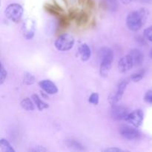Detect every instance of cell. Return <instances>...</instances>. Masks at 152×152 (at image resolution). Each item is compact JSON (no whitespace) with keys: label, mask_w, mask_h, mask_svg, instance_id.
<instances>
[{"label":"cell","mask_w":152,"mask_h":152,"mask_svg":"<svg viewBox=\"0 0 152 152\" xmlns=\"http://www.w3.org/2000/svg\"><path fill=\"white\" fill-rule=\"evenodd\" d=\"M99 94L97 93H93L88 98V102L93 105H97L99 103Z\"/></svg>","instance_id":"cell-24"},{"label":"cell","mask_w":152,"mask_h":152,"mask_svg":"<svg viewBox=\"0 0 152 152\" xmlns=\"http://www.w3.org/2000/svg\"><path fill=\"white\" fill-rule=\"evenodd\" d=\"M134 1H135V0H121L122 2L125 4H130V3L133 2Z\"/></svg>","instance_id":"cell-31"},{"label":"cell","mask_w":152,"mask_h":152,"mask_svg":"<svg viewBox=\"0 0 152 152\" xmlns=\"http://www.w3.org/2000/svg\"><path fill=\"white\" fill-rule=\"evenodd\" d=\"M130 80L131 79H123L117 83L115 90L112 93L110 94V95L108 96V102L111 104V106L117 105L119 102L121 100L123 94H124Z\"/></svg>","instance_id":"cell-2"},{"label":"cell","mask_w":152,"mask_h":152,"mask_svg":"<svg viewBox=\"0 0 152 152\" xmlns=\"http://www.w3.org/2000/svg\"><path fill=\"white\" fill-rule=\"evenodd\" d=\"M45 9L47 11H48L49 13H51V14H53L54 16H56L59 17L62 13V10H61L60 8H59L58 7H56V6L51 5V4H46L45 5Z\"/></svg>","instance_id":"cell-19"},{"label":"cell","mask_w":152,"mask_h":152,"mask_svg":"<svg viewBox=\"0 0 152 152\" xmlns=\"http://www.w3.org/2000/svg\"><path fill=\"white\" fill-rule=\"evenodd\" d=\"M76 21H77V23L79 25H85L88 22V16L86 13L85 12H81L80 13H77V17H76Z\"/></svg>","instance_id":"cell-18"},{"label":"cell","mask_w":152,"mask_h":152,"mask_svg":"<svg viewBox=\"0 0 152 152\" xmlns=\"http://www.w3.org/2000/svg\"><path fill=\"white\" fill-rule=\"evenodd\" d=\"M149 56H150V57H151V59H152V49H151V50H150V53H149Z\"/></svg>","instance_id":"cell-32"},{"label":"cell","mask_w":152,"mask_h":152,"mask_svg":"<svg viewBox=\"0 0 152 152\" xmlns=\"http://www.w3.org/2000/svg\"><path fill=\"white\" fill-rule=\"evenodd\" d=\"M144 36L148 41L152 42V25L144 31Z\"/></svg>","instance_id":"cell-26"},{"label":"cell","mask_w":152,"mask_h":152,"mask_svg":"<svg viewBox=\"0 0 152 152\" xmlns=\"http://www.w3.org/2000/svg\"><path fill=\"white\" fill-rule=\"evenodd\" d=\"M144 119V113L141 109L134 110L132 112L129 113L126 121L136 128H139L142 126Z\"/></svg>","instance_id":"cell-7"},{"label":"cell","mask_w":152,"mask_h":152,"mask_svg":"<svg viewBox=\"0 0 152 152\" xmlns=\"http://www.w3.org/2000/svg\"><path fill=\"white\" fill-rule=\"evenodd\" d=\"M112 60L109 59H102L100 60V65H99V74L102 77H107L111 71Z\"/></svg>","instance_id":"cell-11"},{"label":"cell","mask_w":152,"mask_h":152,"mask_svg":"<svg viewBox=\"0 0 152 152\" xmlns=\"http://www.w3.org/2000/svg\"><path fill=\"white\" fill-rule=\"evenodd\" d=\"M31 99L34 101V104L37 105V108H38L39 111H43L44 109H46L49 107L48 104H47L46 102H45L44 101L42 100L41 98L38 96L37 94H33L31 96Z\"/></svg>","instance_id":"cell-14"},{"label":"cell","mask_w":152,"mask_h":152,"mask_svg":"<svg viewBox=\"0 0 152 152\" xmlns=\"http://www.w3.org/2000/svg\"><path fill=\"white\" fill-rule=\"evenodd\" d=\"M7 72L6 71V69L4 68V65L2 64H1V72H0V77H1V85H2L3 83H4L5 81L6 78H7Z\"/></svg>","instance_id":"cell-25"},{"label":"cell","mask_w":152,"mask_h":152,"mask_svg":"<svg viewBox=\"0 0 152 152\" xmlns=\"http://www.w3.org/2000/svg\"><path fill=\"white\" fill-rule=\"evenodd\" d=\"M103 151L105 152H123L125 151L124 150L121 149V148H106V149H104Z\"/></svg>","instance_id":"cell-29"},{"label":"cell","mask_w":152,"mask_h":152,"mask_svg":"<svg viewBox=\"0 0 152 152\" xmlns=\"http://www.w3.org/2000/svg\"><path fill=\"white\" fill-rule=\"evenodd\" d=\"M144 76H145V71L144 70H141V71H139L132 74L130 79L132 81L134 82V83H138V82H140L143 78Z\"/></svg>","instance_id":"cell-22"},{"label":"cell","mask_w":152,"mask_h":152,"mask_svg":"<svg viewBox=\"0 0 152 152\" xmlns=\"http://www.w3.org/2000/svg\"><path fill=\"white\" fill-rule=\"evenodd\" d=\"M24 10L22 6L17 3H12L7 5L4 10V15L9 20L17 22L21 20L23 16Z\"/></svg>","instance_id":"cell-4"},{"label":"cell","mask_w":152,"mask_h":152,"mask_svg":"<svg viewBox=\"0 0 152 152\" xmlns=\"http://www.w3.org/2000/svg\"><path fill=\"white\" fill-rule=\"evenodd\" d=\"M134 66L133 59L130 54L123 56L118 62V70L120 73H126Z\"/></svg>","instance_id":"cell-9"},{"label":"cell","mask_w":152,"mask_h":152,"mask_svg":"<svg viewBox=\"0 0 152 152\" xmlns=\"http://www.w3.org/2000/svg\"><path fill=\"white\" fill-rule=\"evenodd\" d=\"M79 2L81 4H87L90 7H94V1L93 0H79Z\"/></svg>","instance_id":"cell-30"},{"label":"cell","mask_w":152,"mask_h":152,"mask_svg":"<svg viewBox=\"0 0 152 152\" xmlns=\"http://www.w3.org/2000/svg\"><path fill=\"white\" fill-rule=\"evenodd\" d=\"M120 134L124 139L129 140H133L139 139L140 137V132L136 127H131L129 126H122L120 128Z\"/></svg>","instance_id":"cell-5"},{"label":"cell","mask_w":152,"mask_h":152,"mask_svg":"<svg viewBox=\"0 0 152 152\" xmlns=\"http://www.w3.org/2000/svg\"><path fill=\"white\" fill-rule=\"evenodd\" d=\"M47 151H48L47 148H44L43 146H40V145H38V146H36L35 148L30 149V151H33V152H45Z\"/></svg>","instance_id":"cell-28"},{"label":"cell","mask_w":152,"mask_h":152,"mask_svg":"<svg viewBox=\"0 0 152 152\" xmlns=\"http://www.w3.org/2000/svg\"><path fill=\"white\" fill-rule=\"evenodd\" d=\"M75 40L73 36L68 34H64L59 36L55 41L54 45L58 50L68 51L73 48Z\"/></svg>","instance_id":"cell-3"},{"label":"cell","mask_w":152,"mask_h":152,"mask_svg":"<svg viewBox=\"0 0 152 152\" xmlns=\"http://www.w3.org/2000/svg\"><path fill=\"white\" fill-rule=\"evenodd\" d=\"M105 4L106 7H109L112 10H116L117 8V0H105Z\"/></svg>","instance_id":"cell-23"},{"label":"cell","mask_w":152,"mask_h":152,"mask_svg":"<svg viewBox=\"0 0 152 152\" xmlns=\"http://www.w3.org/2000/svg\"><path fill=\"white\" fill-rule=\"evenodd\" d=\"M22 31L26 39H31L36 31L35 21L32 19H26L22 25Z\"/></svg>","instance_id":"cell-6"},{"label":"cell","mask_w":152,"mask_h":152,"mask_svg":"<svg viewBox=\"0 0 152 152\" xmlns=\"http://www.w3.org/2000/svg\"><path fill=\"white\" fill-rule=\"evenodd\" d=\"M0 150L1 152H15L13 146L5 139H1L0 140Z\"/></svg>","instance_id":"cell-17"},{"label":"cell","mask_w":152,"mask_h":152,"mask_svg":"<svg viewBox=\"0 0 152 152\" xmlns=\"http://www.w3.org/2000/svg\"><path fill=\"white\" fill-rule=\"evenodd\" d=\"M21 107L25 111H32L35 109V106H34V101L30 99L29 98H25L22 99L20 102Z\"/></svg>","instance_id":"cell-16"},{"label":"cell","mask_w":152,"mask_h":152,"mask_svg":"<svg viewBox=\"0 0 152 152\" xmlns=\"http://www.w3.org/2000/svg\"><path fill=\"white\" fill-rule=\"evenodd\" d=\"M111 117L116 120H126L129 112V110L124 106L119 105L118 104L113 105L111 111Z\"/></svg>","instance_id":"cell-8"},{"label":"cell","mask_w":152,"mask_h":152,"mask_svg":"<svg viewBox=\"0 0 152 152\" xmlns=\"http://www.w3.org/2000/svg\"><path fill=\"white\" fill-rule=\"evenodd\" d=\"M65 144L68 148H71V149L77 150V151H83L84 150V147L83 145L80 143L79 141L76 140L74 139H68L65 140Z\"/></svg>","instance_id":"cell-15"},{"label":"cell","mask_w":152,"mask_h":152,"mask_svg":"<svg viewBox=\"0 0 152 152\" xmlns=\"http://www.w3.org/2000/svg\"><path fill=\"white\" fill-rule=\"evenodd\" d=\"M129 54L132 56V59H133L134 66H140V65L143 62V53H142L140 50H138V49H132L130 51V53H129Z\"/></svg>","instance_id":"cell-13"},{"label":"cell","mask_w":152,"mask_h":152,"mask_svg":"<svg viewBox=\"0 0 152 152\" xmlns=\"http://www.w3.org/2000/svg\"><path fill=\"white\" fill-rule=\"evenodd\" d=\"M79 54H80L81 60L86 62L88 60L91 56V50L90 47L86 43H83L79 47Z\"/></svg>","instance_id":"cell-12"},{"label":"cell","mask_w":152,"mask_h":152,"mask_svg":"<svg viewBox=\"0 0 152 152\" xmlns=\"http://www.w3.org/2000/svg\"><path fill=\"white\" fill-rule=\"evenodd\" d=\"M148 17V10L145 8H140L138 10L132 11L128 15L126 25L129 30L138 31L143 26Z\"/></svg>","instance_id":"cell-1"},{"label":"cell","mask_w":152,"mask_h":152,"mask_svg":"<svg viewBox=\"0 0 152 152\" xmlns=\"http://www.w3.org/2000/svg\"><path fill=\"white\" fill-rule=\"evenodd\" d=\"M71 18L69 16H65V15H60L59 16V24L60 28H66L69 25Z\"/></svg>","instance_id":"cell-20"},{"label":"cell","mask_w":152,"mask_h":152,"mask_svg":"<svg viewBox=\"0 0 152 152\" xmlns=\"http://www.w3.org/2000/svg\"><path fill=\"white\" fill-rule=\"evenodd\" d=\"M36 81V78L33 74H30V73H26L24 75L23 78V83L26 86H31L34 84Z\"/></svg>","instance_id":"cell-21"},{"label":"cell","mask_w":152,"mask_h":152,"mask_svg":"<svg viewBox=\"0 0 152 152\" xmlns=\"http://www.w3.org/2000/svg\"><path fill=\"white\" fill-rule=\"evenodd\" d=\"M144 99L147 102L152 103V90L148 91L146 92L145 96H144Z\"/></svg>","instance_id":"cell-27"},{"label":"cell","mask_w":152,"mask_h":152,"mask_svg":"<svg viewBox=\"0 0 152 152\" xmlns=\"http://www.w3.org/2000/svg\"><path fill=\"white\" fill-rule=\"evenodd\" d=\"M39 86L48 94H55L58 92L56 85L49 80H42L39 83Z\"/></svg>","instance_id":"cell-10"}]
</instances>
